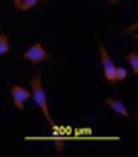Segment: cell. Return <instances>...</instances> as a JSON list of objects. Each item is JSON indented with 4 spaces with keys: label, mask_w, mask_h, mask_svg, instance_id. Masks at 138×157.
I'll return each mask as SVG.
<instances>
[{
    "label": "cell",
    "mask_w": 138,
    "mask_h": 157,
    "mask_svg": "<svg viewBox=\"0 0 138 157\" xmlns=\"http://www.w3.org/2000/svg\"><path fill=\"white\" fill-rule=\"evenodd\" d=\"M107 2H110V3H111V0H107Z\"/></svg>",
    "instance_id": "13"
},
{
    "label": "cell",
    "mask_w": 138,
    "mask_h": 157,
    "mask_svg": "<svg viewBox=\"0 0 138 157\" xmlns=\"http://www.w3.org/2000/svg\"><path fill=\"white\" fill-rule=\"evenodd\" d=\"M126 60H128L130 67H132V72L133 74H138V54L135 50L130 52V54H126Z\"/></svg>",
    "instance_id": "6"
},
{
    "label": "cell",
    "mask_w": 138,
    "mask_h": 157,
    "mask_svg": "<svg viewBox=\"0 0 138 157\" xmlns=\"http://www.w3.org/2000/svg\"><path fill=\"white\" fill-rule=\"evenodd\" d=\"M126 75H128V72H126L125 67H115V80H117V82L125 80Z\"/></svg>",
    "instance_id": "9"
},
{
    "label": "cell",
    "mask_w": 138,
    "mask_h": 157,
    "mask_svg": "<svg viewBox=\"0 0 138 157\" xmlns=\"http://www.w3.org/2000/svg\"><path fill=\"white\" fill-rule=\"evenodd\" d=\"M30 85H32L30 92H32L33 102H35L37 107L42 110V114H43V117H45V121L48 122V125L53 127L55 124H53V119H52L50 109H48V99H47V94H45V87H43V84H42V72H40V70H37L32 75Z\"/></svg>",
    "instance_id": "1"
},
{
    "label": "cell",
    "mask_w": 138,
    "mask_h": 157,
    "mask_svg": "<svg viewBox=\"0 0 138 157\" xmlns=\"http://www.w3.org/2000/svg\"><path fill=\"white\" fill-rule=\"evenodd\" d=\"M98 50H100V60H102V67H103V74H105V78L110 84H117V80H115V63L111 60L110 54H108L107 47L103 45L102 42L98 44Z\"/></svg>",
    "instance_id": "3"
},
{
    "label": "cell",
    "mask_w": 138,
    "mask_h": 157,
    "mask_svg": "<svg viewBox=\"0 0 138 157\" xmlns=\"http://www.w3.org/2000/svg\"><path fill=\"white\" fill-rule=\"evenodd\" d=\"M9 50H10V42H9V37H7V33L0 32V55L7 54Z\"/></svg>",
    "instance_id": "7"
},
{
    "label": "cell",
    "mask_w": 138,
    "mask_h": 157,
    "mask_svg": "<svg viewBox=\"0 0 138 157\" xmlns=\"http://www.w3.org/2000/svg\"><path fill=\"white\" fill-rule=\"evenodd\" d=\"M10 95H12L13 105H15L18 110H24L25 102L32 97V92L27 90V89H24V87H20V85H12V87H10Z\"/></svg>",
    "instance_id": "4"
},
{
    "label": "cell",
    "mask_w": 138,
    "mask_h": 157,
    "mask_svg": "<svg viewBox=\"0 0 138 157\" xmlns=\"http://www.w3.org/2000/svg\"><path fill=\"white\" fill-rule=\"evenodd\" d=\"M22 59H25V60H28V62L35 63V65H38V63H42L45 60H50L52 55L48 54L47 48L43 47L42 44L37 42V44H33L32 47H28L27 50L22 54Z\"/></svg>",
    "instance_id": "2"
},
{
    "label": "cell",
    "mask_w": 138,
    "mask_h": 157,
    "mask_svg": "<svg viewBox=\"0 0 138 157\" xmlns=\"http://www.w3.org/2000/svg\"><path fill=\"white\" fill-rule=\"evenodd\" d=\"M105 105H107V107H110L111 110L117 112L118 115H122V117H125V119H132V115H130L128 109L125 107V104H123L122 100H118V99H111V97H108V99H105Z\"/></svg>",
    "instance_id": "5"
},
{
    "label": "cell",
    "mask_w": 138,
    "mask_h": 157,
    "mask_svg": "<svg viewBox=\"0 0 138 157\" xmlns=\"http://www.w3.org/2000/svg\"><path fill=\"white\" fill-rule=\"evenodd\" d=\"M20 3H22V0H13V5H15L17 10H18V7H20Z\"/></svg>",
    "instance_id": "10"
},
{
    "label": "cell",
    "mask_w": 138,
    "mask_h": 157,
    "mask_svg": "<svg viewBox=\"0 0 138 157\" xmlns=\"http://www.w3.org/2000/svg\"><path fill=\"white\" fill-rule=\"evenodd\" d=\"M40 2H47V0H40Z\"/></svg>",
    "instance_id": "12"
},
{
    "label": "cell",
    "mask_w": 138,
    "mask_h": 157,
    "mask_svg": "<svg viewBox=\"0 0 138 157\" xmlns=\"http://www.w3.org/2000/svg\"><path fill=\"white\" fill-rule=\"evenodd\" d=\"M118 2V0H111V3H117Z\"/></svg>",
    "instance_id": "11"
},
{
    "label": "cell",
    "mask_w": 138,
    "mask_h": 157,
    "mask_svg": "<svg viewBox=\"0 0 138 157\" xmlns=\"http://www.w3.org/2000/svg\"><path fill=\"white\" fill-rule=\"evenodd\" d=\"M38 2H40V0H22L18 10H22V12H28V10L33 9V7H35Z\"/></svg>",
    "instance_id": "8"
}]
</instances>
